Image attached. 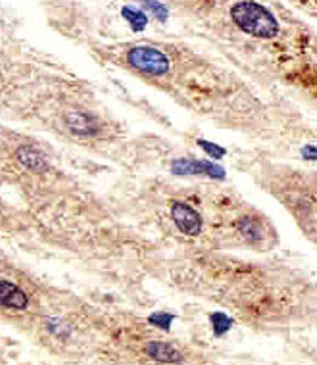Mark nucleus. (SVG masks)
<instances>
[{
  "label": "nucleus",
  "instance_id": "1",
  "mask_svg": "<svg viewBox=\"0 0 317 365\" xmlns=\"http://www.w3.org/2000/svg\"><path fill=\"white\" fill-rule=\"evenodd\" d=\"M271 192L291 212L306 237L317 245V171L277 170Z\"/></svg>",
  "mask_w": 317,
  "mask_h": 365
},
{
  "label": "nucleus",
  "instance_id": "2",
  "mask_svg": "<svg viewBox=\"0 0 317 365\" xmlns=\"http://www.w3.org/2000/svg\"><path fill=\"white\" fill-rule=\"evenodd\" d=\"M127 63L145 76L162 77L170 71V58L152 44H137L127 52Z\"/></svg>",
  "mask_w": 317,
  "mask_h": 365
},
{
  "label": "nucleus",
  "instance_id": "3",
  "mask_svg": "<svg viewBox=\"0 0 317 365\" xmlns=\"http://www.w3.org/2000/svg\"><path fill=\"white\" fill-rule=\"evenodd\" d=\"M172 217L179 231L189 235V237H197L202 231V217H200V214L194 208H190L189 204H185V202H173Z\"/></svg>",
  "mask_w": 317,
  "mask_h": 365
},
{
  "label": "nucleus",
  "instance_id": "4",
  "mask_svg": "<svg viewBox=\"0 0 317 365\" xmlns=\"http://www.w3.org/2000/svg\"><path fill=\"white\" fill-rule=\"evenodd\" d=\"M0 300H2L4 308L18 309V312H21V309H26L29 306V296L19 289V287L6 281V279L0 284Z\"/></svg>",
  "mask_w": 317,
  "mask_h": 365
},
{
  "label": "nucleus",
  "instance_id": "5",
  "mask_svg": "<svg viewBox=\"0 0 317 365\" xmlns=\"http://www.w3.org/2000/svg\"><path fill=\"white\" fill-rule=\"evenodd\" d=\"M146 352L148 356L154 359H158V361H181L183 356L181 352H177L175 348L170 346L167 342H150L148 346H146Z\"/></svg>",
  "mask_w": 317,
  "mask_h": 365
},
{
  "label": "nucleus",
  "instance_id": "6",
  "mask_svg": "<svg viewBox=\"0 0 317 365\" xmlns=\"http://www.w3.org/2000/svg\"><path fill=\"white\" fill-rule=\"evenodd\" d=\"M68 127L77 135H93L96 131V123L89 113H70L68 115Z\"/></svg>",
  "mask_w": 317,
  "mask_h": 365
},
{
  "label": "nucleus",
  "instance_id": "7",
  "mask_svg": "<svg viewBox=\"0 0 317 365\" xmlns=\"http://www.w3.org/2000/svg\"><path fill=\"white\" fill-rule=\"evenodd\" d=\"M18 160L21 162V164L26 165V168H29V170L33 171H41L46 168L45 156H43L41 152L35 150V148H31V146H24V148H19Z\"/></svg>",
  "mask_w": 317,
  "mask_h": 365
},
{
  "label": "nucleus",
  "instance_id": "8",
  "mask_svg": "<svg viewBox=\"0 0 317 365\" xmlns=\"http://www.w3.org/2000/svg\"><path fill=\"white\" fill-rule=\"evenodd\" d=\"M300 8H304L306 12L317 16V0H294Z\"/></svg>",
  "mask_w": 317,
  "mask_h": 365
}]
</instances>
